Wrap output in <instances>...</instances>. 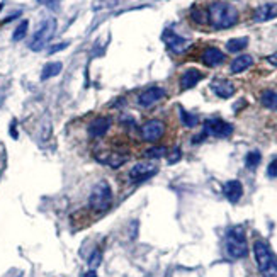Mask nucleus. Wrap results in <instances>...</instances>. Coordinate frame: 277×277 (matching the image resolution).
I'll use <instances>...</instances> for the list:
<instances>
[{
    "mask_svg": "<svg viewBox=\"0 0 277 277\" xmlns=\"http://www.w3.org/2000/svg\"><path fill=\"white\" fill-rule=\"evenodd\" d=\"M11 134H12V138H14V140H17V131H16V121H12V124H11Z\"/></svg>",
    "mask_w": 277,
    "mask_h": 277,
    "instance_id": "33",
    "label": "nucleus"
},
{
    "mask_svg": "<svg viewBox=\"0 0 277 277\" xmlns=\"http://www.w3.org/2000/svg\"><path fill=\"white\" fill-rule=\"evenodd\" d=\"M202 72L196 70V68H189V70H185L182 77H180V89L182 90H189L192 87H196L199 82L202 80Z\"/></svg>",
    "mask_w": 277,
    "mask_h": 277,
    "instance_id": "16",
    "label": "nucleus"
},
{
    "mask_svg": "<svg viewBox=\"0 0 277 277\" xmlns=\"http://www.w3.org/2000/svg\"><path fill=\"white\" fill-rule=\"evenodd\" d=\"M277 17V4H264L253 11L252 19L255 22H267Z\"/></svg>",
    "mask_w": 277,
    "mask_h": 277,
    "instance_id": "13",
    "label": "nucleus"
},
{
    "mask_svg": "<svg viewBox=\"0 0 277 277\" xmlns=\"http://www.w3.org/2000/svg\"><path fill=\"white\" fill-rule=\"evenodd\" d=\"M260 160H262L260 153H258L257 150H253V152H248L247 157H245V165H247V169L253 170V169H257V167H258Z\"/></svg>",
    "mask_w": 277,
    "mask_h": 277,
    "instance_id": "24",
    "label": "nucleus"
},
{
    "mask_svg": "<svg viewBox=\"0 0 277 277\" xmlns=\"http://www.w3.org/2000/svg\"><path fill=\"white\" fill-rule=\"evenodd\" d=\"M167 153V148L165 147H152L148 150H145L143 157L147 158V160H158V158H163V155Z\"/></svg>",
    "mask_w": 277,
    "mask_h": 277,
    "instance_id": "23",
    "label": "nucleus"
},
{
    "mask_svg": "<svg viewBox=\"0 0 277 277\" xmlns=\"http://www.w3.org/2000/svg\"><path fill=\"white\" fill-rule=\"evenodd\" d=\"M202 133L206 136H215V138H228L233 133V126L220 117H210L204 121Z\"/></svg>",
    "mask_w": 277,
    "mask_h": 277,
    "instance_id": "6",
    "label": "nucleus"
},
{
    "mask_svg": "<svg viewBox=\"0 0 277 277\" xmlns=\"http://www.w3.org/2000/svg\"><path fill=\"white\" fill-rule=\"evenodd\" d=\"M65 48H68V43H58V44H54V46L49 48L48 53H49V54H54V53L61 51V49H65Z\"/></svg>",
    "mask_w": 277,
    "mask_h": 277,
    "instance_id": "30",
    "label": "nucleus"
},
{
    "mask_svg": "<svg viewBox=\"0 0 277 277\" xmlns=\"http://www.w3.org/2000/svg\"><path fill=\"white\" fill-rule=\"evenodd\" d=\"M162 39L165 41L167 48H169L174 54L185 53L190 48V44H192V43H190V39H185V38H182V36H179L177 33H174V31H170V29H167L165 33H163Z\"/></svg>",
    "mask_w": 277,
    "mask_h": 277,
    "instance_id": "9",
    "label": "nucleus"
},
{
    "mask_svg": "<svg viewBox=\"0 0 277 277\" xmlns=\"http://www.w3.org/2000/svg\"><path fill=\"white\" fill-rule=\"evenodd\" d=\"M179 112H180V121H182L185 128H196L199 124V117L196 114H190L184 107H179Z\"/></svg>",
    "mask_w": 277,
    "mask_h": 277,
    "instance_id": "21",
    "label": "nucleus"
},
{
    "mask_svg": "<svg viewBox=\"0 0 277 277\" xmlns=\"http://www.w3.org/2000/svg\"><path fill=\"white\" fill-rule=\"evenodd\" d=\"M267 175L272 177V179H275L277 177V157L269 163V167H267Z\"/></svg>",
    "mask_w": 277,
    "mask_h": 277,
    "instance_id": "29",
    "label": "nucleus"
},
{
    "mask_svg": "<svg viewBox=\"0 0 277 277\" xmlns=\"http://www.w3.org/2000/svg\"><path fill=\"white\" fill-rule=\"evenodd\" d=\"M119 0H94V11H102V9H112L117 6Z\"/></svg>",
    "mask_w": 277,
    "mask_h": 277,
    "instance_id": "26",
    "label": "nucleus"
},
{
    "mask_svg": "<svg viewBox=\"0 0 277 277\" xmlns=\"http://www.w3.org/2000/svg\"><path fill=\"white\" fill-rule=\"evenodd\" d=\"M260 104L265 109H270V111H277V92L275 90H264L260 95Z\"/></svg>",
    "mask_w": 277,
    "mask_h": 277,
    "instance_id": "19",
    "label": "nucleus"
},
{
    "mask_svg": "<svg viewBox=\"0 0 277 277\" xmlns=\"http://www.w3.org/2000/svg\"><path fill=\"white\" fill-rule=\"evenodd\" d=\"M2 7H4V4H0V11H2Z\"/></svg>",
    "mask_w": 277,
    "mask_h": 277,
    "instance_id": "34",
    "label": "nucleus"
},
{
    "mask_svg": "<svg viewBox=\"0 0 277 277\" xmlns=\"http://www.w3.org/2000/svg\"><path fill=\"white\" fill-rule=\"evenodd\" d=\"M238 9L225 0H215L206 9V21L215 29H228L238 22Z\"/></svg>",
    "mask_w": 277,
    "mask_h": 277,
    "instance_id": "1",
    "label": "nucleus"
},
{
    "mask_svg": "<svg viewBox=\"0 0 277 277\" xmlns=\"http://www.w3.org/2000/svg\"><path fill=\"white\" fill-rule=\"evenodd\" d=\"M38 2H43V0H38Z\"/></svg>",
    "mask_w": 277,
    "mask_h": 277,
    "instance_id": "35",
    "label": "nucleus"
},
{
    "mask_svg": "<svg viewBox=\"0 0 277 277\" xmlns=\"http://www.w3.org/2000/svg\"><path fill=\"white\" fill-rule=\"evenodd\" d=\"M60 2L61 0H44V4H46L49 11H58L60 9Z\"/></svg>",
    "mask_w": 277,
    "mask_h": 277,
    "instance_id": "31",
    "label": "nucleus"
},
{
    "mask_svg": "<svg viewBox=\"0 0 277 277\" xmlns=\"http://www.w3.org/2000/svg\"><path fill=\"white\" fill-rule=\"evenodd\" d=\"M54 31H56V21L44 19L41 22V26L36 29L33 39H31L29 43V48L33 49V51H41V49L51 41V38L54 36Z\"/></svg>",
    "mask_w": 277,
    "mask_h": 277,
    "instance_id": "5",
    "label": "nucleus"
},
{
    "mask_svg": "<svg viewBox=\"0 0 277 277\" xmlns=\"http://www.w3.org/2000/svg\"><path fill=\"white\" fill-rule=\"evenodd\" d=\"M167 95L165 89L162 87H150L147 90H143L138 97V104L142 107H152L153 104H157L158 101H162L163 97Z\"/></svg>",
    "mask_w": 277,
    "mask_h": 277,
    "instance_id": "10",
    "label": "nucleus"
},
{
    "mask_svg": "<svg viewBox=\"0 0 277 277\" xmlns=\"http://www.w3.org/2000/svg\"><path fill=\"white\" fill-rule=\"evenodd\" d=\"M223 194L230 202H238L243 196V185L240 180H228L223 185Z\"/></svg>",
    "mask_w": 277,
    "mask_h": 277,
    "instance_id": "15",
    "label": "nucleus"
},
{
    "mask_svg": "<svg viewBox=\"0 0 277 277\" xmlns=\"http://www.w3.org/2000/svg\"><path fill=\"white\" fill-rule=\"evenodd\" d=\"M27 27H29V22H27L26 19L21 22L19 26L16 27V31H14V34H12V39L14 41H21V39H24L26 38V34H27Z\"/></svg>",
    "mask_w": 277,
    "mask_h": 277,
    "instance_id": "25",
    "label": "nucleus"
},
{
    "mask_svg": "<svg viewBox=\"0 0 277 277\" xmlns=\"http://www.w3.org/2000/svg\"><path fill=\"white\" fill-rule=\"evenodd\" d=\"M253 65V58L250 54H240V56L235 58L230 65V72L231 74H242V72L248 70Z\"/></svg>",
    "mask_w": 277,
    "mask_h": 277,
    "instance_id": "18",
    "label": "nucleus"
},
{
    "mask_svg": "<svg viewBox=\"0 0 277 277\" xmlns=\"http://www.w3.org/2000/svg\"><path fill=\"white\" fill-rule=\"evenodd\" d=\"M109 128H111V117L99 116L90 121L87 131H89L90 138H102V136L109 131Z\"/></svg>",
    "mask_w": 277,
    "mask_h": 277,
    "instance_id": "11",
    "label": "nucleus"
},
{
    "mask_svg": "<svg viewBox=\"0 0 277 277\" xmlns=\"http://www.w3.org/2000/svg\"><path fill=\"white\" fill-rule=\"evenodd\" d=\"M253 257L262 277H277V258L265 242L257 240L253 243Z\"/></svg>",
    "mask_w": 277,
    "mask_h": 277,
    "instance_id": "3",
    "label": "nucleus"
},
{
    "mask_svg": "<svg viewBox=\"0 0 277 277\" xmlns=\"http://www.w3.org/2000/svg\"><path fill=\"white\" fill-rule=\"evenodd\" d=\"M129 160V155L128 153H121V152H111V153H106L104 158H101V162L107 163L111 169H121L126 162Z\"/></svg>",
    "mask_w": 277,
    "mask_h": 277,
    "instance_id": "17",
    "label": "nucleus"
},
{
    "mask_svg": "<svg viewBox=\"0 0 277 277\" xmlns=\"http://www.w3.org/2000/svg\"><path fill=\"white\" fill-rule=\"evenodd\" d=\"M158 172V167H157V163H153V162H140V163H136V165L131 167V170H129V180L133 184H140V182H145V180H148V179H152L153 175H155Z\"/></svg>",
    "mask_w": 277,
    "mask_h": 277,
    "instance_id": "7",
    "label": "nucleus"
},
{
    "mask_svg": "<svg viewBox=\"0 0 277 277\" xmlns=\"http://www.w3.org/2000/svg\"><path fill=\"white\" fill-rule=\"evenodd\" d=\"M180 157H182V152H180V148L175 147L169 155V163H177L180 160Z\"/></svg>",
    "mask_w": 277,
    "mask_h": 277,
    "instance_id": "28",
    "label": "nucleus"
},
{
    "mask_svg": "<svg viewBox=\"0 0 277 277\" xmlns=\"http://www.w3.org/2000/svg\"><path fill=\"white\" fill-rule=\"evenodd\" d=\"M201 60L206 66H211V68L213 66H220L221 63L226 60V54L221 51V49H218L215 46H210V48H206L202 51Z\"/></svg>",
    "mask_w": 277,
    "mask_h": 277,
    "instance_id": "12",
    "label": "nucleus"
},
{
    "mask_svg": "<svg viewBox=\"0 0 277 277\" xmlns=\"http://www.w3.org/2000/svg\"><path fill=\"white\" fill-rule=\"evenodd\" d=\"M267 61H269L270 65L277 66V51H275V53H272V54H269V56H267Z\"/></svg>",
    "mask_w": 277,
    "mask_h": 277,
    "instance_id": "32",
    "label": "nucleus"
},
{
    "mask_svg": "<svg viewBox=\"0 0 277 277\" xmlns=\"http://www.w3.org/2000/svg\"><path fill=\"white\" fill-rule=\"evenodd\" d=\"M61 68H63V65L60 61L46 63L44 68H43V72H41V80H48V79H53V77H56L61 72Z\"/></svg>",
    "mask_w": 277,
    "mask_h": 277,
    "instance_id": "20",
    "label": "nucleus"
},
{
    "mask_svg": "<svg viewBox=\"0 0 277 277\" xmlns=\"http://www.w3.org/2000/svg\"><path fill=\"white\" fill-rule=\"evenodd\" d=\"M101 258H102V253H101V250H94V253L90 255V258H89V267L92 270H95L99 267V264H101Z\"/></svg>",
    "mask_w": 277,
    "mask_h": 277,
    "instance_id": "27",
    "label": "nucleus"
},
{
    "mask_svg": "<svg viewBox=\"0 0 277 277\" xmlns=\"http://www.w3.org/2000/svg\"><path fill=\"white\" fill-rule=\"evenodd\" d=\"M111 204H112L111 185H109L106 180H99V182L92 187V190H90L89 207L94 213L101 215V213H106L109 207H111Z\"/></svg>",
    "mask_w": 277,
    "mask_h": 277,
    "instance_id": "4",
    "label": "nucleus"
},
{
    "mask_svg": "<svg viewBox=\"0 0 277 277\" xmlns=\"http://www.w3.org/2000/svg\"><path fill=\"white\" fill-rule=\"evenodd\" d=\"M165 122L160 119H150L142 126V138L147 143H155L165 134Z\"/></svg>",
    "mask_w": 277,
    "mask_h": 277,
    "instance_id": "8",
    "label": "nucleus"
},
{
    "mask_svg": "<svg viewBox=\"0 0 277 277\" xmlns=\"http://www.w3.org/2000/svg\"><path fill=\"white\" fill-rule=\"evenodd\" d=\"M247 44H248V38H233L226 43V49H228L230 53H240L242 49L247 48Z\"/></svg>",
    "mask_w": 277,
    "mask_h": 277,
    "instance_id": "22",
    "label": "nucleus"
},
{
    "mask_svg": "<svg viewBox=\"0 0 277 277\" xmlns=\"http://www.w3.org/2000/svg\"><path fill=\"white\" fill-rule=\"evenodd\" d=\"M211 90L215 92L218 97L221 99H230L231 95L235 94V85L231 84L230 80H225V79H216L211 82Z\"/></svg>",
    "mask_w": 277,
    "mask_h": 277,
    "instance_id": "14",
    "label": "nucleus"
},
{
    "mask_svg": "<svg viewBox=\"0 0 277 277\" xmlns=\"http://www.w3.org/2000/svg\"><path fill=\"white\" fill-rule=\"evenodd\" d=\"M225 253L231 260L247 257L248 245H247V235H245L243 226H231L226 231L225 237Z\"/></svg>",
    "mask_w": 277,
    "mask_h": 277,
    "instance_id": "2",
    "label": "nucleus"
}]
</instances>
